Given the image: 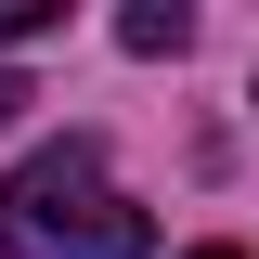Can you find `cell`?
Returning <instances> with one entry per match:
<instances>
[{
    "label": "cell",
    "mask_w": 259,
    "mask_h": 259,
    "mask_svg": "<svg viewBox=\"0 0 259 259\" xmlns=\"http://www.w3.org/2000/svg\"><path fill=\"white\" fill-rule=\"evenodd\" d=\"M0 246L13 259H156V221L130 207V182L104 168L91 130H65L0 182Z\"/></svg>",
    "instance_id": "6da1fadb"
},
{
    "label": "cell",
    "mask_w": 259,
    "mask_h": 259,
    "mask_svg": "<svg viewBox=\"0 0 259 259\" xmlns=\"http://www.w3.org/2000/svg\"><path fill=\"white\" fill-rule=\"evenodd\" d=\"M117 39H130V52H182V39H194V13H182V0H130V13H117Z\"/></svg>",
    "instance_id": "7a4b0ae2"
},
{
    "label": "cell",
    "mask_w": 259,
    "mask_h": 259,
    "mask_svg": "<svg viewBox=\"0 0 259 259\" xmlns=\"http://www.w3.org/2000/svg\"><path fill=\"white\" fill-rule=\"evenodd\" d=\"M52 26V0H0V52H13V39H39Z\"/></svg>",
    "instance_id": "3957f363"
},
{
    "label": "cell",
    "mask_w": 259,
    "mask_h": 259,
    "mask_svg": "<svg viewBox=\"0 0 259 259\" xmlns=\"http://www.w3.org/2000/svg\"><path fill=\"white\" fill-rule=\"evenodd\" d=\"M194 259H246V246H194Z\"/></svg>",
    "instance_id": "5b68a950"
},
{
    "label": "cell",
    "mask_w": 259,
    "mask_h": 259,
    "mask_svg": "<svg viewBox=\"0 0 259 259\" xmlns=\"http://www.w3.org/2000/svg\"><path fill=\"white\" fill-rule=\"evenodd\" d=\"M13 117H26V78H0V130H13Z\"/></svg>",
    "instance_id": "277c9868"
}]
</instances>
